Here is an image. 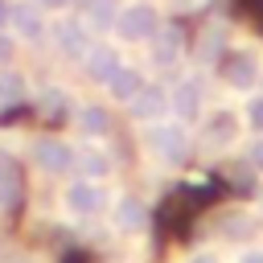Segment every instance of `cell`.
<instances>
[{
  "label": "cell",
  "instance_id": "1",
  "mask_svg": "<svg viewBox=\"0 0 263 263\" xmlns=\"http://www.w3.org/2000/svg\"><path fill=\"white\" fill-rule=\"evenodd\" d=\"M144 144H148L152 156H160V160H168V164H181V160L189 156V136H185L181 123H160V119L148 123Z\"/></svg>",
  "mask_w": 263,
  "mask_h": 263
},
{
  "label": "cell",
  "instance_id": "2",
  "mask_svg": "<svg viewBox=\"0 0 263 263\" xmlns=\"http://www.w3.org/2000/svg\"><path fill=\"white\" fill-rule=\"evenodd\" d=\"M156 8L152 4H127V8H119V16H115V33L123 37V41H148L152 33H156Z\"/></svg>",
  "mask_w": 263,
  "mask_h": 263
},
{
  "label": "cell",
  "instance_id": "3",
  "mask_svg": "<svg viewBox=\"0 0 263 263\" xmlns=\"http://www.w3.org/2000/svg\"><path fill=\"white\" fill-rule=\"evenodd\" d=\"M103 205H107V193L99 189V181L78 177V181L66 189V210L78 214V218H95V214H103Z\"/></svg>",
  "mask_w": 263,
  "mask_h": 263
},
{
  "label": "cell",
  "instance_id": "4",
  "mask_svg": "<svg viewBox=\"0 0 263 263\" xmlns=\"http://www.w3.org/2000/svg\"><path fill=\"white\" fill-rule=\"evenodd\" d=\"M8 25L16 29L21 41H41V37H45V16H41L37 0H16V4H8Z\"/></svg>",
  "mask_w": 263,
  "mask_h": 263
},
{
  "label": "cell",
  "instance_id": "5",
  "mask_svg": "<svg viewBox=\"0 0 263 263\" xmlns=\"http://www.w3.org/2000/svg\"><path fill=\"white\" fill-rule=\"evenodd\" d=\"M45 33L53 37V49H58L62 58H82V53L90 49V37H86V29H82L78 21H53Z\"/></svg>",
  "mask_w": 263,
  "mask_h": 263
},
{
  "label": "cell",
  "instance_id": "6",
  "mask_svg": "<svg viewBox=\"0 0 263 263\" xmlns=\"http://www.w3.org/2000/svg\"><path fill=\"white\" fill-rule=\"evenodd\" d=\"M127 111H132V119H140V123H156V119L168 111V90H164V86H140V90L127 99Z\"/></svg>",
  "mask_w": 263,
  "mask_h": 263
},
{
  "label": "cell",
  "instance_id": "7",
  "mask_svg": "<svg viewBox=\"0 0 263 263\" xmlns=\"http://www.w3.org/2000/svg\"><path fill=\"white\" fill-rule=\"evenodd\" d=\"M33 160H37V168H41V173L62 177V173H70V168H74V148H70V144H62V140H37Z\"/></svg>",
  "mask_w": 263,
  "mask_h": 263
},
{
  "label": "cell",
  "instance_id": "8",
  "mask_svg": "<svg viewBox=\"0 0 263 263\" xmlns=\"http://www.w3.org/2000/svg\"><path fill=\"white\" fill-rule=\"evenodd\" d=\"M119 66H123V62H119V53H115L111 45H95V49L82 53V70H86L90 82H103V86H107V78H111Z\"/></svg>",
  "mask_w": 263,
  "mask_h": 263
},
{
  "label": "cell",
  "instance_id": "9",
  "mask_svg": "<svg viewBox=\"0 0 263 263\" xmlns=\"http://www.w3.org/2000/svg\"><path fill=\"white\" fill-rule=\"evenodd\" d=\"M222 70H226V82H230L234 90H251V86L259 82V66H255V58H251L247 49H238V53H230Z\"/></svg>",
  "mask_w": 263,
  "mask_h": 263
},
{
  "label": "cell",
  "instance_id": "10",
  "mask_svg": "<svg viewBox=\"0 0 263 263\" xmlns=\"http://www.w3.org/2000/svg\"><path fill=\"white\" fill-rule=\"evenodd\" d=\"M168 111H177L185 123H193L197 115H201V86L189 78V82H177L173 86V95H168Z\"/></svg>",
  "mask_w": 263,
  "mask_h": 263
},
{
  "label": "cell",
  "instance_id": "11",
  "mask_svg": "<svg viewBox=\"0 0 263 263\" xmlns=\"http://www.w3.org/2000/svg\"><path fill=\"white\" fill-rule=\"evenodd\" d=\"M74 168H78L86 181H103V177L111 173V160H107V152H99L95 144H82V148L74 152Z\"/></svg>",
  "mask_w": 263,
  "mask_h": 263
},
{
  "label": "cell",
  "instance_id": "12",
  "mask_svg": "<svg viewBox=\"0 0 263 263\" xmlns=\"http://www.w3.org/2000/svg\"><path fill=\"white\" fill-rule=\"evenodd\" d=\"M148 41H152V62L156 66H173L177 62V53H181V33L177 29H160L156 25V33Z\"/></svg>",
  "mask_w": 263,
  "mask_h": 263
},
{
  "label": "cell",
  "instance_id": "13",
  "mask_svg": "<svg viewBox=\"0 0 263 263\" xmlns=\"http://www.w3.org/2000/svg\"><path fill=\"white\" fill-rule=\"evenodd\" d=\"M74 119H78V127H82V136H86V140L107 136V127H111V115H107V107H99V103H82Z\"/></svg>",
  "mask_w": 263,
  "mask_h": 263
},
{
  "label": "cell",
  "instance_id": "14",
  "mask_svg": "<svg viewBox=\"0 0 263 263\" xmlns=\"http://www.w3.org/2000/svg\"><path fill=\"white\" fill-rule=\"evenodd\" d=\"M140 86H144V74H140L136 66H119V70H115V74L107 78V90H111V95H115L119 103H127V99H132V95H136Z\"/></svg>",
  "mask_w": 263,
  "mask_h": 263
},
{
  "label": "cell",
  "instance_id": "15",
  "mask_svg": "<svg viewBox=\"0 0 263 263\" xmlns=\"http://www.w3.org/2000/svg\"><path fill=\"white\" fill-rule=\"evenodd\" d=\"M111 218H115V230H140L148 214H144V201H136V197H119L115 210H111Z\"/></svg>",
  "mask_w": 263,
  "mask_h": 263
},
{
  "label": "cell",
  "instance_id": "16",
  "mask_svg": "<svg viewBox=\"0 0 263 263\" xmlns=\"http://www.w3.org/2000/svg\"><path fill=\"white\" fill-rule=\"evenodd\" d=\"M234 132H238V123H234L230 111H218V115H210V123H205V140L218 144V148H226V144L234 140Z\"/></svg>",
  "mask_w": 263,
  "mask_h": 263
},
{
  "label": "cell",
  "instance_id": "17",
  "mask_svg": "<svg viewBox=\"0 0 263 263\" xmlns=\"http://www.w3.org/2000/svg\"><path fill=\"white\" fill-rule=\"evenodd\" d=\"M86 21L95 29H115V16H119V0H86Z\"/></svg>",
  "mask_w": 263,
  "mask_h": 263
},
{
  "label": "cell",
  "instance_id": "18",
  "mask_svg": "<svg viewBox=\"0 0 263 263\" xmlns=\"http://www.w3.org/2000/svg\"><path fill=\"white\" fill-rule=\"evenodd\" d=\"M21 197V173L8 156H0V205H16Z\"/></svg>",
  "mask_w": 263,
  "mask_h": 263
},
{
  "label": "cell",
  "instance_id": "19",
  "mask_svg": "<svg viewBox=\"0 0 263 263\" xmlns=\"http://www.w3.org/2000/svg\"><path fill=\"white\" fill-rule=\"evenodd\" d=\"M21 99H25V74H16V70L0 66V107L21 103Z\"/></svg>",
  "mask_w": 263,
  "mask_h": 263
},
{
  "label": "cell",
  "instance_id": "20",
  "mask_svg": "<svg viewBox=\"0 0 263 263\" xmlns=\"http://www.w3.org/2000/svg\"><path fill=\"white\" fill-rule=\"evenodd\" d=\"M37 103H41V115H49V119H58V115H66V103H70V95H66L62 86H45Z\"/></svg>",
  "mask_w": 263,
  "mask_h": 263
},
{
  "label": "cell",
  "instance_id": "21",
  "mask_svg": "<svg viewBox=\"0 0 263 263\" xmlns=\"http://www.w3.org/2000/svg\"><path fill=\"white\" fill-rule=\"evenodd\" d=\"M247 119H251V127L263 132V95H255V99L247 103Z\"/></svg>",
  "mask_w": 263,
  "mask_h": 263
},
{
  "label": "cell",
  "instance_id": "22",
  "mask_svg": "<svg viewBox=\"0 0 263 263\" xmlns=\"http://www.w3.org/2000/svg\"><path fill=\"white\" fill-rule=\"evenodd\" d=\"M214 49H222V33H210V37H205V45H201V58L210 62V58H214Z\"/></svg>",
  "mask_w": 263,
  "mask_h": 263
},
{
  "label": "cell",
  "instance_id": "23",
  "mask_svg": "<svg viewBox=\"0 0 263 263\" xmlns=\"http://www.w3.org/2000/svg\"><path fill=\"white\" fill-rule=\"evenodd\" d=\"M251 164H255V168L263 173V136H259V140L251 144Z\"/></svg>",
  "mask_w": 263,
  "mask_h": 263
},
{
  "label": "cell",
  "instance_id": "24",
  "mask_svg": "<svg viewBox=\"0 0 263 263\" xmlns=\"http://www.w3.org/2000/svg\"><path fill=\"white\" fill-rule=\"evenodd\" d=\"M12 58V37H0V62Z\"/></svg>",
  "mask_w": 263,
  "mask_h": 263
},
{
  "label": "cell",
  "instance_id": "25",
  "mask_svg": "<svg viewBox=\"0 0 263 263\" xmlns=\"http://www.w3.org/2000/svg\"><path fill=\"white\" fill-rule=\"evenodd\" d=\"M66 4H70V0H37V8H41V12H45V8H66Z\"/></svg>",
  "mask_w": 263,
  "mask_h": 263
},
{
  "label": "cell",
  "instance_id": "26",
  "mask_svg": "<svg viewBox=\"0 0 263 263\" xmlns=\"http://www.w3.org/2000/svg\"><path fill=\"white\" fill-rule=\"evenodd\" d=\"M238 263H263V251H247V255H242Z\"/></svg>",
  "mask_w": 263,
  "mask_h": 263
},
{
  "label": "cell",
  "instance_id": "27",
  "mask_svg": "<svg viewBox=\"0 0 263 263\" xmlns=\"http://www.w3.org/2000/svg\"><path fill=\"white\" fill-rule=\"evenodd\" d=\"M8 4H12V0H0V29L8 25Z\"/></svg>",
  "mask_w": 263,
  "mask_h": 263
},
{
  "label": "cell",
  "instance_id": "28",
  "mask_svg": "<svg viewBox=\"0 0 263 263\" xmlns=\"http://www.w3.org/2000/svg\"><path fill=\"white\" fill-rule=\"evenodd\" d=\"M189 263H214V259H210V255H193Z\"/></svg>",
  "mask_w": 263,
  "mask_h": 263
},
{
  "label": "cell",
  "instance_id": "29",
  "mask_svg": "<svg viewBox=\"0 0 263 263\" xmlns=\"http://www.w3.org/2000/svg\"><path fill=\"white\" fill-rule=\"evenodd\" d=\"M16 263H37V259H16Z\"/></svg>",
  "mask_w": 263,
  "mask_h": 263
},
{
  "label": "cell",
  "instance_id": "30",
  "mask_svg": "<svg viewBox=\"0 0 263 263\" xmlns=\"http://www.w3.org/2000/svg\"><path fill=\"white\" fill-rule=\"evenodd\" d=\"M82 4H86V0H82Z\"/></svg>",
  "mask_w": 263,
  "mask_h": 263
}]
</instances>
